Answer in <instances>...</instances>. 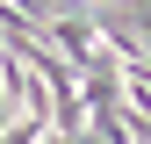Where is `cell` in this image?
<instances>
[{"label":"cell","instance_id":"cell-1","mask_svg":"<svg viewBox=\"0 0 151 144\" xmlns=\"http://www.w3.org/2000/svg\"><path fill=\"white\" fill-rule=\"evenodd\" d=\"M122 22H129V36H137V43H144V58H151V0H122Z\"/></svg>","mask_w":151,"mask_h":144}]
</instances>
